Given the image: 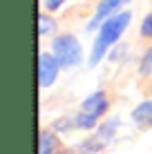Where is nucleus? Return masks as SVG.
<instances>
[{"instance_id":"obj_5","label":"nucleus","mask_w":152,"mask_h":154,"mask_svg":"<svg viewBox=\"0 0 152 154\" xmlns=\"http://www.w3.org/2000/svg\"><path fill=\"white\" fill-rule=\"evenodd\" d=\"M81 109L83 112H90L94 116H103L107 112V96H105V92H94L90 94L85 100H83V105H81Z\"/></svg>"},{"instance_id":"obj_10","label":"nucleus","mask_w":152,"mask_h":154,"mask_svg":"<svg viewBox=\"0 0 152 154\" xmlns=\"http://www.w3.org/2000/svg\"><path fill=\"white\" fill-rule=\"evenodd\" d=\"M139 72H141V74H150V72H152V47H150L148 51H145L143 60H141V67H139Z\"/></svg>"},{"instance_id":"obj_11","label":"nucleus","mask_w":152,"mask_h":154,"mask_svg":"<svg viewBox=\"0 0 152 154\" xmlns=\"http://www.w3.org/2000/svg\"><path fill=\"white\" fill-rule=\"evenodd\" d=\"M72 125L76 127V121H72V119H58L51 127H54V132H65V130H70Z\"/></svg>"},{"instance_id":"obj_1","label":"nucleus","mask_w":152,"mask_h":154,"mask_svg":"<svg viewBox=\"0 0 152 154\" xmlns=\"http://www.w3.org/2000/svg\"><path fill=\"white\" fill-rule=\"evenodd\" d=\"M130 18H132V14H130V11H121L116 16H110L105 23L101 25V31H98L96 40H94V49H92V58H90V65L92 67L98 65L101 58L107 54V49L121 38V34L125 31V27L130 25Z\"/></svg>"},{"instance_id":"obj_9","label":"nucleus","mask_w":152,"mask_h":154,"mask_svg":"<svg viewBox=\"0 0 152 154\" xmlns=\"http://www.w3.org/2000/svg\"><path fill=\"white\" fill-rule=\"evenodd\" d=\"M54 27H56V23L51 18H47L45 14H38V36H45L49 31H54Z\"/></svg>"},{"instance_id":"obj_7","label":"nucleus","mask_w":152,"mask_h":154,"mask_svg":"<svg viewBox=\"0 0 152 154\" xmlns=\"http://www.w3.org/2000/svg\"><path fill=\"white\" fill-rule=\"evenodd\" d=\"M132 119L134 123H139L141 127H152V100H143L132 109Z\"/></svg>"},{"instance_id":"obj_3","label":"nucleus","mask_w":152,"mask_h":154,"mask_svg":"<svg viewBox=\"0 0 152 154\" xmlns=\"http://www.w3.org/2000/svg\"><path fill=\"white\" fill-rule=\"evenodd\" d=\"M58 58L47 54V51H40L38 56V83L40 87H49V85H54V81L58 78Z\"/></svg>"},{"instance_id":"obj_13","label":"nucleus","mask_w":152,"mask_h":154,"mask_svg":"<svg viewBox=\"0 0 152 154\" xmlns=\"http://www.w3.org/2000/svg\"><path fill=\"white\" fill-rule=\"evenodd\" d=\"M63 2H65V0H45V7L49 9V11H56Z\"/></svg>"},{"instance_id":"obj_8","label":"nucleus","mask_w":152,"mask_h":154,"mask_svg":"<svg viewBox=\"0 0 152 154\" xmlns=\"http://www.w3.org/2000/svg\"><path fill=\"white\" fill-rule=\"evenodd\" d=\"M74 121H76V127L78 130H92V127H96V121H98V116H94L90 112H78L74 116Z\"/></svg>"},{"instance_id":"obj_6","label":"nucleus","mask_w":152,"mask_h":154,"mask_svg":"<svg viewBox=\"0 0 152 154\" xmlns=\"http://www.w3.org/2000/svg\"><path fill=\"white\" fill-rule=\"evenodd\" d=\"M38 154H58V136L49 130H43L38 136Z\"/></svg>"},{"instance_id":"obj_2","label":"nucleus","mask_w":152,"mask_h":154,"mask_svg":"<svg viewBox=\"0 0 152 154\" xmlns=\"http://www.w3.org/2000/svg\"><path fill=\"white\" fill-rule=\"evenodd\" d=\"M54 56L58 58L63 67H74L83 60V49L81 42L74 36H58L54 40Z\"/></svg>"},{"instance_id":"obj_12","label":"nucleus","mask_w":152,"mask_h":154,"mask_svg":"<svg viewBox=\"0 0 152 154\" xmlns=\"http://www.w3.org/2000/svg\"><path fill=\"white\" fill-rule=\"evenodd\" d=\"M141 34H143L145 38H152V14H148L143 18V23H141Z\"/></svg>"},{"instance_id":"obj_4","label":"nucleus","mask_w":152,"mask_h":154,"mask_svg":"<svg viewBox=\"0 0 152 154\" xmlns=\"http://www.w3.org/2000/svg\"><path fill=\"white\" fill-rule=\"evenodd\" d=\"M123 2H128V0H101V2H98V7H96L94 18L90 20V25H87V29H94V27H98V25H103L110 16L121 7Z\"/></svg>"}]
</instances>
